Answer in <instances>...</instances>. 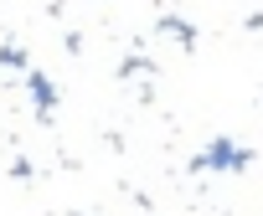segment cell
<instances>
[{
  "label": "cell",
  "instance_id": "8",
  "mask_svg": "<svg viewBox=\"0 0 263 216\" xmlns=\"http://www.w3.org/2000/svg\"><path fill=\"white\" fill-rule=\"evenodd\" d=\"M67 216H83V211H67Z\"/></svg>",
  "mask_w": 263,
  "mask_h": 216
},
{
  "label": "cell",
  "instance_id": "3",
  "mask_svg": "<svg viewBox=\"0 0 263 216\" xmlns=\"http://www.w3.org/2000/svg\"><path fill=\"white\" fill-rule=\"evenodd\" d=\"M155 36H176L186 52H196V41H201V31H196L186 16H155Z\"/></svg>",
  "mask_w": 263,
  "mask_h": 216
},
{
  "label": "cell",
  "instance_id": "7",
  "mask_svg": "<svg viewBox=\"0 0 263 216\" xmlns=\"http://www.w3.org/2000/svg\"><path fill=\"white\" fill-rule=\"evenodd\" d=\"M62 47H67V52L78 57V52H83V31H67V36H62Z\"/></svg>",
  "mask_w": 263,
  "mask_h": 216
},
{
  "label": "cell",
  "instance_id": "6",
  "mask_svg": "<svg viewBox=\"0 0 263 216\" xmlns=\"http://www.w3.org/2000/svg\"><path fill=\"white\" fill-rule=\"evenodd\" d=\"M11 175H16V180H36V170H31V160H16V165H11Z\"/></svg>",
  "mask_w": 263,
  "mask_h": 216
},
{
  "label": "cell",
  "instance_id": "1",
  "mask_svg": "<svg viewBox=\"0 0 263 216\" xmlns=\"http://www.w3.org/2000/svg\"><path fill=\"white\" fill-rule=\"evenodd\" d=\"M253 165V149H242L237 139H212L201 155H191V175H201V170H227V175H237V170H248Z\"/></svg>",
  "mask_w": 263,
  "mask_h": 216
},
{
  "label": "cell",
  "instance_id": "4",
  "mask_svg": "<svg viewBox=\"0 0 263 216\" xmlns=\"http://www.w3.org/2000/svg\"><path fill=\"white\" fill-rule=\"evenodd\" d=\"M150 72H155V62H150V57H140V52H129V57L114 67V77H119V82H124V77H150Z\"/></svg>",
  "mask_w": 263,
  "mask_h": 216
},
{
  "label": "cell",
  "instance_id": "5",
  "mask_svg": "<svg viewBox=\"0 0 263 216\" xmlns=\"http://www.w3.org/2000/svg\"><path fill=\"white\" fill-rule=\"evenodd\" d=\"M0 67L26 72V67H31V52H26V47H16V41H6V47H0Z\"/></svg>",
  "mask_w": 263,
  "mask_h": 216
},
{
  "label": "cell",
  "instance_id": "2",
  "mask_svg": "<svg viewBox=\"0 0 263 216\" xmlns=\"http://www.w3.org/2000/svg\"><path fill=\"white\" fill-rule=\"evenodd\" d=\"M26 93H31V103H36V114H42V119L57 114V88H52V77H47L42 67H26Z\"/></svg>",
  "mask_w": 263,
  "mask_h": 216
}]
</instances>
